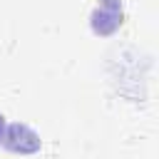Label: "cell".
Listing matches in <instances>:
<instances>
[{
    "mask_svg": "<svg viewBox=\"0 0 159 159\" xmlns=\"http://www.w3.org/2000/svg\"><path fill=\"white\" fill-rule=\"evenodd\" d=\"M2 142H5L7 149L20 152V154H30V152H37L40 149V137L30 127H25V124H12L2 134Z\"/></svg>",
    "mask_w": 159,
    "mask_h": 159,
    "instance_id": "6da1fadb",
    "label": "cell"
},
{
    "mask_svg": "<svg viewBox=\"0 0 159 159\" xmlns=\"http://www.w3.org/2000/svg\"><path fill=\"white\" fill-rule=\"evenodd\" d=\"M2 134H5V117L0 114V139H2Z\"/></svg>",
    "mask_w": 159,
    "mask_h": 159,
    "instance_id": "7a4b0ae2",
    "label": "cell"
}]
</instances>
